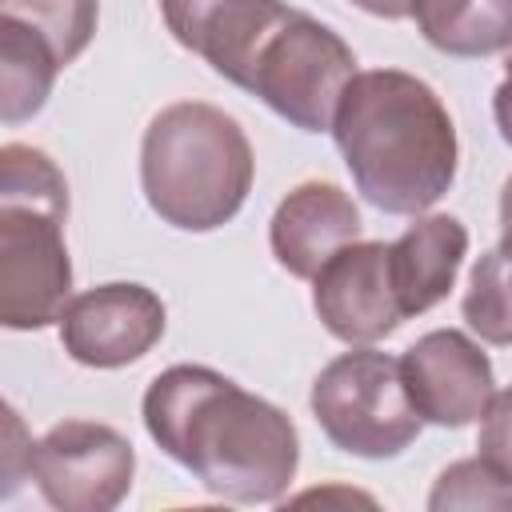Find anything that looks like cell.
<instances>
[{
  "label": "cell",
  "instance_id": "5bb4252c",
  "mask_svg": "<svg viewBox=\"0 0 512 512\" xmlns=\"http://www.w3.org/2000/svg\"><path fill=\"white\" fill-rule=\"evenodd\" d=\"M68 68L56 44L28 20L0 12V116L4 124L32 120L56 84V72Z\"/></svg>",
  "mask_w": 512,
  "mask_h": 512
},
{
  "label": "cell",
  "instance_id": "7402d4cb",
  "mask_svg": "<svg viewBox=\"0 0 512 512\" xmlns=\"http://www.w3.org/2000/svg\"><path fill=\"white\" fill-rule=\"evenodd\" d=\"M500 232H504V240H512V176L500 188Z\"/></svg>",
  "mask_w": 512,
  "mask_h": 512
},
{
  "label": "cell",
  "instance_id": "5b68a950",
  "mask_svg": "<svg viewBox=\"0 0 512 512\" xmlns=\"http://www.w3.org/2000/svg\"><path fill=\"white\" fill-rule=\"evenodd\" d=\"M312 416L332 448L360 460H392L420 436V412L408 400L400 360L356 344L312 380Z\"/></svg>",
  "mask_w": 512,
  "mask_h": 512
},
{
  "label": "cell",
  "instance_id": "e0dca14e",
  "mask_svg": "<svg viewBox=\"0 0 512 512\" xmlns=\"http://www.w3.org/2000/svg\"><path fill=\"white\" fill-rule=\"evenodd\" d=\"M428 508L432 512H448V508H496V512H512V484L488 460H480V456L456 460L432 484Z\"/></svg>",
  "mask_w": 512,
  "mask_h": 512
},
{
  "label": "cell",
  "instance_id": "603a6c76",
  "mask_svg": "<svg viewBox=\"0 0 512 512\" xmlns=\"http://www.w3.org/2000/svg\"><path fill=\"white\" fill-rule=\"evenodd\" d=\"M0 4H16V0H0Z\"/></svg>",
  "mask_w": 512,
  "mask_h": 512
},
{
  "label": "cell",
  "instance_id": "d6986e66",
  "mask_svg": "<svg viewBox=\"0 0 512 512\" xmlns=\"http://www.w3.org/2000/svg\"><path fill=\"white\" fill-rule=\"evenodd\" d=\"M4 428H8V448H4V496L16 492V484L28 476V456H32V440H24V424L16 416V408L4 412Z\"/></svg>",
  "mask_w": 512,
  "mask_h": 512
},
{
  "label": "cell",
  "instance_id": "8992f818",
  "mask_svg": "<svg viewBox=\"0 0 512 512\" xmlns=\"http://www.w3.org/2000/svg\"><path fill=\"white\" fill-rule=\"evenodd\" d=\"M352 76L356 56L344 36L308 12H292L260 52L244 92L260 96L280 120L300 132H332Z\"/></svg>",
  "mask_w": 512,
  "mask_h": 512
},
{
  "label": "cell",
  "instance_id": "44dd1931",
  "mask_svg": "<svg viewBox=\"0 0 512 512\" xmlns=\"http://www.w3.org/2000/svg\"><path fill=\"white\" fill-rule=\"evenodd\" d=\"M356 8H364L368 16H380V20H404L412 16V0H352Z\"/></svg>",
  "mask_w": 512,
  "mask_h": 512
},
{
  "label": "cell",
  "instance_id": "277c9868",
  "mask_svg": "<svg viewBox=\"0 0 512 512\" xmlns=\"http://www.w3.org/2000/svg\"><path fill=\"white\" fill-rule=\"evenodd\" d=\"M68 180L44 148H0V324L36 332L60 324L72 300L64 244Z\"/></svg>",
  "mask_w": 512,
  "mask_h": 512
},
{
  "label": "cell",
  "instance_id": "9c48e42d",
  "mask_svg": "<svg viewBox=\"0 0 512 512\" xmlns=\"http://www.w3.org/2000/svg\"><path fill=\"white\" fill-rule=\"evenodd\" d=\"M312 308L320 324L344 344H376L392 336L408 316L396 296L388 244L384 240L344 244L312 276Z\"/></svg>",
  "mask_w": 512,
  "mask_h": 512
},
{
  "label": "cell",
  "instance_id": "ba28073f",
  "mask_svg": "<svg viewBox=\"0 0 512 512\" xmlns=\"http://www.w3.org/2000/svg\"><path fill=\"white\" fill-rule=\"evenodd\" d=\"M164 300L132 280L96 284L68 300L60 344L84 368H124L148 356L164 336Z\"/></svg>",
  "mask_w": 512,
  "mask_h": 512
},
{
  "label": "cell",
  "instance_id": "4fadbf2b",
  "mask_svg": "<svg viewBox=\"0 0 512 512\" xmlns=\"http://www.w3.org/2000/svg\"><path fill=\"white\" fill-rule=\"evenodd\" d=\"M388 256L404 316H420L452 292L456 272L468 256V228L444 212L416 216V224H408L404 236L388 244Z\"/></svg>",
  "mask_w": 512,
  "mask_h": 512
},
{
  "label": "cell",
  "instance_id": "7c38bea8",
  "mask_svg": "<svg viewBox=\"0 0 512 512\" xmlns=\"http://www.w3.org/2000/svg\"><path fill=\"white\" fill-rule=\"evenodd\" d=\"M360 228V208L340 184L304 180L276 204L268 244L288 276L312 280L344 244L360 240Z\"/></svg>",
  "mask_w": 512,
  "mask_h": 512
},
{
  "label": "cell",
  "instance_id": "7a4b0ae2",
  "mask_svg": "<svg viewBox=\"0 0 512 512\" xmlns=\"http://www.w3.org/2000/svg\"><path fill=\"white\" fill-rule=\"evenodd\" d=\"M356 192L388 216L428 212L456 180V124L412 72H356L332 120Z\"/></svg>",
  "mask_w": 512,
  "mask_h": 512
},
{
  "label": "cell",
  "instance_id": "ac0fdd59",
  "mask_svg": "<svg viewBox=\"0 0 512 512\" xmlns=\"http://www.w3.org/2000/svg\"><path fill=\"white\" fill-rule=\"evenodd\" d=\"M476 456L488 460L508 484H512V384L496 392L480 416V436H476Z\"/></svg>",
  "mask_w": 512,
  "mask_h": 512
},
{
  "label": "cell",
  "instance_id": "3957f363",
  "mask_svg": "<svg viewBox=\"0 0 512 512\" xmlns=\"http://www.w3.org/2000/svg\"><path fill=\"white\" fill-rule=\"evenodd\" d=\"M252 144L236 116L204 100H176L152 116L140 140V188L148 208L180 232H216L248 200Z\"/></svg>",
  "mask_w": 512,
  "mask_h": 512
},
{
  "label": "cell",
  "instance_id": "30bf717a",
  "mask_svg": "<svg viewBox=\"0 0 512 512\" xmlns=\"http://www.w3.org/2000/svg\"><path fill=\"white\" fill-rule=\"evenodd\" d=\"M400 376L420 420L436 428H468L496 396L488 352L456 328H436L408 344Z\"/></svg>",
  "mask_w": 512,
  "mask_h": 512
},
{
  "label": "cell",
  "instance_id": "2e32d148",
  "mask_svg": "<svg viewBox=\"0 0 512 512\" xmlns=\"http://www.w3.org/2000/svg\"><path fill=\"white\" fill-rule=\"evenodd\" d=\"M460 312L484 344H512V240H500L472 264Z\"/></svg>",
  "mask_w": 512,
  "mask_h": 512
},
{
  "label": "cell",
  "instance_id": "52a82bcc",
  "mask_svg": "<svg viewBox=\"0 0 512 512\" xmlns=\"http://www.w3.org/2000/svg\"><path fill=\"white\" fill-rule=\"evenodd\" d=\"M136 476L132 444L96 420L52 424L28 456V480L56 512H112Z\"/></svg>",
  "mask_w": 512,
  "mask_h": 512
},
{
  "label": "cell",
  "instance_id": "6da1fadb",
  "mask_svg": "<svg viewBox=\"0 0 512 512\" xmlns=\"http://www.w3.org/2000/svg\"><path fill=\"white\" fill-rule=\"evenodd\" d=\"M144 428L212 496L276 504L300 468L288 412L204 364H172L144 392Z\"/></svg>",
  "mask_w": 512,
  "mask_h": 512
},
{
  "label": "cell",
  "instance_id": "8fae6325",
  "mask_svg": "<svg viewBox=\"0 0 512 512\" xmlns=\"http://www.w3.org/2000/svg\"><path fill=\"white\" fill-rule=\"evenodd\" d=\"M292 12L284 0H160L172 40L236 88H248L260 52Z\"/></svg>",
  "mask_w": 512,
  "mask_h": 512
},
{
  "label": "cell",
  "instance_id": "9a60e30c",
  "mask_svg": "<svg viewBox=\"0 0 512 512\" xmlns=\"http://www.w3.org/2000/svg\"><path fill=\"white\" fill-rule=\"evenodd\" d=\"M420 36L460 60H480L512 48V0H412Z\"/></svg>",
  "mask_w": 512,
  "mask_h": 512
},
{
  "label": "cell",
  "instance_id": "ffe728a7",
  "mask_svg": "<svg viewBox=\"0 0 512 512\" xmlns=\"http://www.w3.org/2000/svg\"><path fill=\"white\" fill-rule=\"evenodd\" d=\"M492 116H496V128H500L504 144L512 148V48H508V60H504V80L496 84V96H492Z\"/></svg>",
  "mask_w": 512,
  "mask_h": 512
}]
</instances>
